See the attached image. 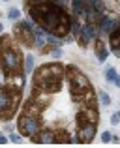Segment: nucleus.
Instances as JSON below:
<instances>
[{
  "label": "nucleus",
  "mask_w": 120,
  "mask_h": 148,
  "mask_svg": "<svg viewBox=\"0 0 120 148\" xmlns=\"http://www.w3.org/2000/svg\"><path fill=\"white\" fill-rule=\"evenodd\" d=\"M25 77L6 79L0 86V122H10L21 107Z\"/></svg>",
  "instance_id": "4"
},
{
  "label": "nucleus",
  "mask_w": 120,
  "mask_h": 148,
  "mask_svg": "<svg viewBox=\"0 0 120 148\" xmlns=\"http://www.w3.org/2000/svg\"><path fill=\"white\" fill-rule=\"evenodd\" d=\"M98 98H99V103H101V105H105V107L111 105V96L107 94L105 90H98Z\"/></svg>",
  "instance_id": "18"
},
{
  "label": "nucleus",
  "mask_w": 120,
  "mask_h": 148,
  "mask_svg": "<svg viewBox=\"0 0 120 148\" xmlns=\"http://www.w3.org/2000/svg\"><path fill=\"white\" fill-rule=\"evenodd\" d=\"M111 124H113V126H118V124H120V114H118V112L111 114Z\"/></svg>",
  "instance_id": "23"
},
{
  "label": "nucleus",
  "mask_w": 120,
  "mask_h": 148,
  "mask_svg": "<svg viewBox=\"0 0 120 148\" xmlns=\"http://www.w3.org/2000/svg\"><path fill=\"white\" fill-rule=\"evenodd\" d=\"M66 77H68V84H69V92H71L73 99L79 105H90V107H98V92L94 90L90 79L81 71L77 66L69 64L66 66Z\"/></svg>",
  "instance_id": "3"
},
{
  "label": "nucleus",
  "mask_w": 120,
  "mask_h": 148,
  "mask_svg": "<svg viewBox=\"0 0 120 148\" xmlns=\"http://www.w3.org/2000/svg\"><path fill=\"white\" fill-rule=\"evenodd\" d=\"M120 25V19H117V17H103V21H101V25H99V36H103V34H107L109 36L111 32H113L115 28Z\"/></svg>",
  "instance_id": "12"
},
{
  "label": "nucleus",
  "mask_w": 120,
  "mask_h": 148,
  "mask_svg": "<svg viewBox=\"0 0 120 148\" xmlns=\"http://www.w3.org/2000/svg\"><path fill=\"white\" fill-rule=\"evenodd\" d=\"M8 139H10V143H13V145H19V143L23 141L21 133H15V131H11V133H10V137H8Z\"/></svg>",
  "instance_id": "20"
},
{
  "label": "nucleus",
  "mask_w": 120,
  "mask_h": 148,
  "mask_svg": "<svg viewBox=\"0 0 120 148\" xmlns=\"http://www.w3.org/2000/svg\"><path fill=\"white\" fill-rule=\"evenodd\" d=\"M66 68L60 62H49V64H41L40 68L34 69L32 77V88L47 94H56L60 92L62 83H64Z\"/></svg>",
  "instance_id": "5"
},
{
  "label": "nucleus",
  "mask_w": 120,
  "mask_h": 148,
  "mask_svg": "<svg viewBox=\"0 0 120 148\" xmlns=\"http://www.w3.org/2000/svg\"><path fill=\"white\" fill-rule=\"evenodd\" d=\"M111 143H115V145H118V143H120V135H113V139H111Z\"/></svg>",
  "instance_id": "26"
},
{
  "label": "nucleus",
  "mask_w": 120,
  "mask_h": 148,
  "mask_svg": "<svg viewBox=\"0 0 120 148\" xmlns=\"http://www.w3.org/2000/svg\"><path fill=\"white\" fill-rule=\"evenodd\" d=\"M111 139H113V133H111V131H103L101 133V143H111Z\"/></svg>",
  "instance_id": "22"
},
{
  "label": "nucleus",
  "mask_w": 120,
  "mask_h": 148,
  "mask_svg": "<svg viewBox=\"0 0 120 148\" xmlns=\"http://www.w3.org/2000/svg\"><path fill=\"white\" fill-rule=\"evenodd\" d=\"M8 19H10V21H19V19H21V10H19V8H10V10H8Z\"/></svg>",
  "instance_id": "17"
},
{
  "label": "nucleus",
  "mask_w": 120,
  "mask_h": 148,
  "mask_svg": "<svg viewBox=\"0 0 120 148\" xmlns=\"http://www.w3.org/2000/svg\"><path fill=\"white\" fill-rule=\"evenodd\" d=\"M4 2H8V0H4Z\"/></svg>",
  "instance_id": "29"
},
{
  "label": "nucleus",
  "mask_w": 120,
  "mask_h": 148,
  "mask_svg": "<svg viewBox=\"0 0 120 148\" xmlns=\"http://www.w3.org/2000/svg\"><path fill=\"white\" fill-rule=\"evenodd\" d=\"M113 84H115V86H117V88H120V75H117V77H115Z\"/></svg>",
  "instance_id": "25"
},
{
  "label": "nucleus",
  "mask_w": 120,
  "mask_h": 148,
  "mask_svg": "<svg viewBox=\"0 0 120 148\" xmlns=\"http://www.w3.org/2000/svg\"><path fill=\"white\" fill-rule=\"evenodd\" d=\"M75 139H71V135L64 130V127H56L55 130V145H69Z\"/></svg>",
  "instance_id": "15"
},
{
  "label": "nucleus",
  "mask_w": 120,
  "mask_h": 148,
  "mask_svg": "<svg viewBox=\"0 0 120 148\" xmlns=\"http://www.w3.org/2000/svg\"><path fill=\"white\" fill-rule=\"evenodd\" d=\"M25 10L47 34L64 38L71 32V15L56 0H25Z\"/></svg>",
  "instance_id": "1"
},
{
  "label": "nucleus",
  "mask_w": 120,
  "mask_h": 148,
  "mask_svg": "<svg viewBox=\"0 0 120 148\" xmlns=\"http://www.w3.org/2000/svg\"><path fill=\"white\" fill-rule=\"evenodd\" d=\"M17 130L23 137H36L41 130H43V122L41 116H34V114H26V112H19L17 116Z\"/></svg>",
  "instance_id": "7"
},
{
  "label": "nucleus",
  "mask_w": 120,
  "mask_h": 148,
  "mask_svg": "<svg viewBox=\"0 0 120 148\" xmlns=\"http://www.w3.org/2000/svg\"><path fill=\"white\" fill-rule=\"evenodd\" d=\"M8 141H10V139H8V137H6V135H4V133H2V131H0V145H6V143H8Z\"/></svg>",
  "instance_id": "24"
},
{
  "label": "nucleus",
  "mask_w": 120,
  "mask_h": 148,
  "mask_svg": "<svg viewBox=\"0 0 120 148\" xmlns=\"http://www.w3.org/2000/svg\"><path fill=\"white\" fill-rule=\"evenodd\" d=\"M0 69L4 79L25 77V56L11 34H0Z\"/></svg>",
  "instance_id": "2"
},
{
  "label": "nucleus",
  "mask_w": 120,
  "mask_h": 148,
  "mask_svg": "<svg viewBox=\"0 0 120 148\" xmlns=\"http://www.w3.org/2000/svg\"><path fill=\"white\" fill-rule=\"evenodd\" d=\"M34 62H36V58H34L32 54H26V56H25V73H26V75L34 69Z\"/></svg>",
  "instance_id": "16"
},
{
  "label": "nucleus",
  "mask_w": 120,
  "mask_h": 148,
  "mask_svg": "<svg viewBox=\"0 0 120 148\" xmlns=\"http://www.w3.org/2000/svg\"><path fill=\"white\" fill-rule=\"evenodd\" d=\"M99 114H98V107H90V105H79L75 112V124L77 127L84 126V124H98Z\"/></svg>",
  "instance_id": "8"
},
{
  "label": "nucleus",
  "mask_w": 120,
  "mask_h": 148,
  "mask_svg": "<svg viewBox=\"0 0 120 148\" xmlns=\"http://www.w3.org/2000/svg\"><path fill=\"white\" fill-rule=\"evenodd\" d=\"M51 56H53V58H62V49H60V45H55V47H53Z\"/></svg>",
  "instance_id": "21"
},
{
  "label": "nucleus",
  "mask_w": 120,
  "mask_h": 148,
  "mask_svg": "<svg viewBox=\"0 0 120 148\" xmlns=\"http://www.w3.org/2000/svg\"><path fill=\"white\" fill-rule=\"evenodd\" d=\"M32 143H38V145H55V130H41L36 137L30 139Z\"/></svg>",
  "instance_id": "11"
},
{
  "label": "nucleus",
  "mask_w": 120,
  "mask_h": 148,
  "mask_svg": "<svg viewBox=\"0 0 120 148\" xmlns=\"http://www.w3.org/2000/svg\"><path fill=\"white\" fill-rule=\"evenodd\" d=\"M36 23L32 19H19L15 21L13 25V30H11V36L15 38L21 47H26V49H32L38 45V34H36Z\"/></svg>",
  "instance_id": "6"
},
{
  "label": "nucleus",
  "mask_w": 120,
  "mask_h": 148,
  "mask_svg": "<svg viewBox=\"0 0 120 148\" xmlns=\"http://www.w3.org/2000/svg\"><path fill=\"white\" fill-rule=\"evenodd\" d=\"M103 75H105V81H107V83H113L115 77H117L118 73H117V69H115V68H111V66H109V68H105V73H103Z\"/></svg>",
  "instance_id": "19"
},
{
  "label": "nucleus",
  "mask_w": 120,
  "mask_h": 148,
  "mask_svg": "<svg viewBox=\"0 0 120 148\" xmlns=\"http://www.w3.org/2000/svg\"><path fill=\"white\" fill-rule=\"evenodd\" d=\"M94 53H96V58H98L99 62H105L107 56H109V49L105 47V41H103L101 36H98L94 40Z\"/></svg>",
  "instance_id": "13"
},
{
  "label": "nucleus",
  "mask_w": 120,
  "mask_h": 148,
  "mask_svg": "<svg viewBox=\"0 0 120 148\" xmlns=\"http://www.w3.org/2000/svg\"><path fill=\"white\" fill-rule=\"evenodd\" d=\"M118 114H120V111H118Z\"/></svg>",
  "instance_id": "30"
},
{
  "label": "nucleus",
  "mask_w": 120,
  "mask_h": 148,
  "mask_svg": "<svg viewBox=\"0 0 120 148\" xmlns=\"http://www.w3.org/2000/svg\"><path fill=\"white\" fill-rule=\"evenodd\" d=\"M4 32V25H2V23H0V34H2Z\"/></svg>",
  "instance_id": "27"
},
{
  "label": "nucleus",
  "mask_w": 120,
  "mask_h": 148,
  "mask_svg": "<svg viewBox=\"0 0 120 148\" xmlns=\"http://www.w3.org/2000/svg\"><path fill=\"white\" fill-rule=\"evenodd\" d=\"M118 8H120V0H118Z\"/></svg>",
  "instance_id": "28"
},
{
  "label": "nucleus",
  "mask_w": 120,
  "mask_h": 148,
  "mask_svg": "<svg viewBox=\"0 0 120 148\" xmlns=\"http://www.w3.org/2000/svg\"><path fill=\"white\" fill-rule=\"evenodd\" d=\"M96 126L98 124H84V126L77 127L75 133V143H81V145H86V143H92L96 137Z\"/></svg>",
  "instance_id": "10"
},
{
  "label": "nucleus",
  "mask_w": 120,
  "mask_h": 148,
  "mask_svg": "<svg viewBox=\"0 0 120 148\" xmlns=\"http://www.w3.org/2000/svg\"><path fill=\"white\" fill-rule=\"evenodd\" d=\"M109 47H111L115 56L120 58V25L109 34Z\"/></svg>",
  "instance_id": "14"
},
{
  "label": "nucleus",
  "mask_w": 120,
  "mask_h": 148,
  "mask_svg": "<svg viewBox=\"0 0 120 148\" xmlns=\"http://www.w3.org/2000/svg\"><path fill=\"white\" fill-rule=\"evenodd\" d=\"M98 36H99V28H98V26L92 25V23H84L81 34L75 38V40H77V43H79L83 49H86L88 45H90V41H94Z\"/></svg>",
  "instance_id": "9"
}]
</instances>
